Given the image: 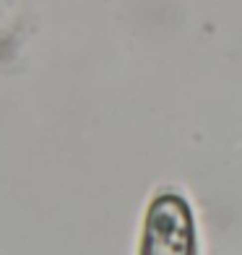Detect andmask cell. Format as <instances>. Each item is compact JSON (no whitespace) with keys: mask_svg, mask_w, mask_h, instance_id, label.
I'll return each mask as SVG.
<instances>
[{"mask_svg":"<svg viewBox=\"0 0 242 255\" xmlns=\"http://www.w3.org/2000/svg\"><path fill=\"white\" fill-rule=\"evenodd\" d=\"M138 255H198L193 208L180 193L161 190L151 198Z\"/></svg>","mask_w":242,"mask_h":255,"instance_id":"cell-1","label":"cell"}]
</instances>
